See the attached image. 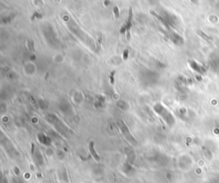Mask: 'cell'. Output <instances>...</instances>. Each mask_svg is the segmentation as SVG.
Listing matches in <instances>:
<instances>
[{
    "label": "cell",
    "instance_id": "obj_1",
    "mask_svg": "<svg viewBox=\"0 0 219 183\" xmlns=\"http://www.w3.org/2000/svg\"><path fill=\"white\" fill-rule=\"evenodd\" d=\"M114 13H115V16L116 17L119 16V12H118V8L117 7H114Z\"/></svg>",
    "mask_w": 219,
    "mask_h": 183
},
{
    "label": "cell",
    "instance_id": "obj_2",
    "mask_svg": "<svg viewBox=\"0 0 219 183\" xmlns=\"http://www.w3.org/2000/svg\"><path fill=\"white\" fill-rule=\"evenodd\" d=\"M127 55H128V51H125V58H127Z\"/></svg>",
    "mask_w": 219,
    "mask_h": 183
}]
</instances>
